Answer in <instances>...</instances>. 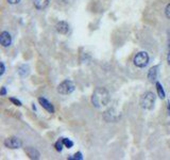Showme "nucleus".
Wrapping results in <instances>:
<instances>
[{"instance_id": "obj_13", "label": "nucleus", "mask_w": 170, "mask_h": 160, "mask_svg": "<svg viewBox=\"0 0 170 160\" xmlns=\"http://www.w3.org/2000/svg\"><path fill=\"white\" fill-rule=\"evenodd\" d=\"M29 66L26 65V64H23V65H20L18 67V74L19 76H21V77H26L27 75L29 74Z\"/></svg>"}, {"instance_id": "obj_1", "label": "nucleus", "mask_w": 170, "mask_h": 160, "mask_svg": "<svg viewBox=\"0 0 170 160\" xmlns=\"http://www.w3.org/2000/svg\"><path fill=\"white\" fill-rule=\"evenodd\" d=\"M110 103V93L105 88L98 87L91 95V104L96 108H101Z\"/></svg>"}, {"instance_id": "obj_11", "label": "nucleus", "mask_w": 170, "mask_h": 160, "mask_svg": "<svg viewBox=\"0 0 170 160\" xmlns=\"http://www.w3.org/2000/svg\"><path fill=\"white\" fill-rule=\"evenodd\" d=\"M25 151H26L27 155H28L29 157L31 158V159H40V152L36 149V148H34V147H27Z\"/></svg>"}, {"instance_id": "obj_10", "label": "nucleus", "mask_w": 170, "mask_h": 160, "mask_svg": "<svg viewBox=\"0 0 170 160\" xmlns=\"http://www.w3.org/2000/svg\"><path fill=\"white\" fill-rule=\"evenodd\" d=\"M157 74H159V65L151 67L148 72V79L150 82H156L157 80Z\"/></svg>"}, {"instance_id": "obj_23", "label": "nucleus", "mask_w": 170, "mask_h": 160, "mask_svg": "<svg viewBox=\"0 0 170 160\" xmlns=\"http://www.w3.org/2000/svg\"><path fill=\"white\" fill-rule=\"evenodd\" d=\"M167 62H168V65L170 66V49H169V54L167 56Z\"/></svg>"}, {"instance_id": "obj_4", "label": "nucleus", "mask_w": 170, "mask_h": 160, "mask_svg": "<svg viewBox=\"0 0 170 160\" xmlns=\"http://www.w3.org/2000/svg\"><path fill=\"white\" fill-rule=\"evenodd\" d=\"M133 62H134V65L139 68L146 67V66L148 65V63H149V54L146 51L138 52V54H136L135 57H134Z\"/></svg>"}, {"instance_id": "obj_15", "label": "nucleus", "mask_w": 170, "mask_h": 160, "mask_svg": "<svg viewBox=\"0 0 170 160\" xmlns=\"http://www.w3.org/2000/svg\"><path fill=\"white\" fill-rule=\"evenodd\" d=\"M63 143H64V146H66L67 148H71L72 146H73V142L71 141V140L67 139V138H63Z\"/></svg>"}, {"instance_id": "obj_9", "label": "nucleus", "mask_w": 170, "mask_h": 160, "mask_svg": "<svg viewBox=\"0 0 170 160\" xmlns=\"http://www.w3.org/2000/svg\"><path fill=\"white\" fill-rule=\"evenodd\" d=\"M55 29L60 34H67L69 32V25L66 21H58L55 26Z\"/></svg>"}, {"instance_id": "obj_6", "label": "nucleus", "mask_w": 170, "mask_h": 160, "mask_svg": "<svg viewBox=\"0 0 170 160\" xmlns=\"http://www.w3.org/2000/svg\"><path fill=\"white\" fill-rule=\"evenodd\" d=\"M103 118H104V120L106 121V122H116V121L118 120L119 115H118V113L115 111V109L112 108L105 111L104 114H103Z\"/></svg>"}, {"instance_id": "obj_5", "label": "nucleus", "mask_w": 170, "mask_h": 160, "mask_svg": "<svg viewBox=\"0 0 170 160\" xmlns=\"http://www.w3.org/2000/svg\"><path fill=\"white\" fill-rule=\"evenodd\" d=\"M4 145L5 147L11 148V149H15V148H19L22 146V142L20 139H18L17 137H10L7 139L4 140Z\"/></svg>"}, {"instance_id": "obj_22", "label": "nucleus", "mask_w": 170, "mask_h": 160, "mask_svg": "<svg viewBox=\"0 0 170 160\" xmlns=\"http://www.w3.org/2000/svg\"><path fill=\"white\" fill-rule=\"evenodd\" d=\"M0 95H1V96H5V95H7V90H5L4 87L1 88V92H0Z\"/></svg>"}, {"instance_id": "obj_21", "label": "nucleus", "mask_w": 170, "mask_h": 160, "mask_svg": "<svg viewBox=\"0 0 170 160\" xmlns=\"http://www.w3.org/2000/svg\"><path fill=\"white\" fill-rule=\"evenodd\" d=\"M10 5H17V3L20 2V0H7Z\"/></svg>"}, {"instance_id": "obj_12", "label": "nucleus", "mask_w": 170, "mask_h": 160, "mask_svg": "<svg viewBox=\"0 0 170 160\" xmlns=\"http://www.w3.org/2000/svg\"><path fill=\"white\" fill-rule=\"evenodd\" d=\"M33 5L37 10H44L49 5V0H33Z\"/></svg>"}, {"instance_id": "obj_16", "label": "nucleus", "mask_w": 170, "mask_h": 160, "mask_svg": "<svg viewBox=\"0 0 170 160\" xmlns=\"http://www.w3.org/2000/svg\"><path fill=\"white\" fill-rule=\"evenodd\" d=\"M55 149L58 152H62V149H63V146H64V143H63V140H58V142L55 143Z\"/></svg>"}, {"instance_id": "obj_24", "label": "nucleus", "mask_w": 170, "mask_h": 160, "mask_svg": "<svg viewBox=\"0 0 170 160\" xmlns=\"http://www.w3.org/2000/svg\"><path fill=\"white\" fill-rule=\"evenodd\" d=\"M168 114H170V101H168Z\"/></svg>"}, {"instance_id": "obj_19", "label": "nucleus", "mask_w": 170, "mask_h": 160, "mask_svg": "<svg viewBox=\"0 0 170 160\" xmlns=\"http://www.w3.org/2000/svg\"><path fill=\"white\" fill-rule=\"evenodd\" d=\"M165 15L168 19H170V3H168L167 7L165 9Z\"/></svg>"}, {"instance_id": "obj_14", "label": "nucleus", "mask_w": 170, "mask_h": 160, "mask_svg": "<svg viewBox=\"0 0 170 160\" xmlns=\"http://www.w3.org/2000/svg\"><path fill=\"white\" fill-rule=\"evenodd\" d=\"M155 85H156V91H157V95H159V97L162 99H164L166 96V94H165V91H164V89H163V85H162L159 81H156Z\"/></svg>"}, {"instance_id": "obj_20", "label": "nucleus", "mask_w": 170, "mask_h": 160, "mask_svg": "<svg viewBox=\"0 0 170 160\" xmlns=\"http://www.w3.org/2000/svg\"><path fill=\"white\" fill-rule=\"evenodd\" d=\"M0 65H1V72H0V76H2L3 74H4V72H5L4 63H3V62H1V63H0Z\"/></svg>"}, {"instance_id": "obj_7", "label": "nucleus", "mask_w": 170, "mask_h": 160, "mask_svg": "<svg viewBox=\"0 0 170 160\" xmlns=\"http://www.w3.org/2000/svg\"><path fill=\"white\" fill-rule=\"evenodd\" d=\"M0 44L2 45V47H9L12 44V36L7 31H3L0 34Z\"/></svg>"}, {"instance_id": "obj_8", "label": "nucleus", "mask_w": 170, "mask_h": 160, "mask_svg": "<svg viewBox=\"0 0 170 160\" xmlns=\"http://www.w3.org/2000/svg\"><path fill=\"white\" fill-rule=\"evenodd\" d=\"M38 101H40V106H42L46 111H48L49 113H54V108L49 100H47V99L44 98V97H40V98H38Z\"/></svg>"}, {"instance_id": "obj_17", "label": "nucleus", "mask_w": 170, "mask_h": 160, "mask_svg": "<svg viewBox=\"0 0 170 160\" xmlns=\"http://www.w3.org/2000/svg\"><path fill=\"white\" fill-rule=\"evenodd\" d=\"M10 101H11V103H13V104H14L15 106H17V107H21V106H22L21 101L18 100V99H16V98H14V97H10Z\"/></svg>"}, {"instance_id": "obj_2", "label": "nucleus", "mask_w": 170, "mask_h": 160, "mask_svg": "<svg viewBox=\"0 0 170 160\" xmlns=\"http://www.w3.org/2000/svg\"><path fill=\"white\" fill-rule=\"evenodd\" d=\"M139 104L142 109L151 110L153 108L154 104H155V95H154V93L150 92V91L145 92L140 97Z\"/></svg>"}, {"instance_id": "obj_3", "label": "nucleus", "mask_w": 170, "mask_h": 160, "mask_svg": "<svg viewBox=\"0 0 170 160\" xmlns=\"http://www.w3.org/2000/svg\"><path fill=\"white\" fill-rule=\"evenodd\" d=\"M76 87H75V83L72 82L71 80H64L60 85H58L56 90H58V92L62 95H68L70 93H72L75 91Z\"/></svg>"}, {"instance_id": "obj_18", "label": "nucleus", "mask_w": 170, "mask_h": 160, "mask_svg": "<svg viewBox=\"0 0 170 160\" xmlns=\"http://www.w3.org/2000/svg\"><path fill=\"white\" fill-rule=\"evenodd\" d=\"M68 159H79V160H82V159H83V156H82L81 152H78V153H76L75 155L72 156V157H69Z\"/></svg>"}]
</instances>
